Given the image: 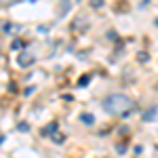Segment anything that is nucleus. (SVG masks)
I'll list each match as a JSON object with an SVG mask.
<instances>
[{
    "label": "nucleus",
    "mask_w": 158,
    "mask_h": 158,
    "mask_svg": "<svg viewBox=\"0 0 158 158\" xmlns=\"http://www.w3.org/2000/svg\"><path fill=\"white\" fill-rule=\"evenodd\" d=\"M103 108L110 114H116V116H124L129 110L133 108V101L131 97H127L124 93H112L103 99Z\"/></svg>",
    "instance_id": "1"
},
{
    "label": "nucleus",
    "mask_w": 158,
    "mask_h": 158,
    "mask_svg": "<svg viewBox=\"0 0 158 158\" xmlns=\"http://www.w3.org/2000/svg\"><path fill=\"white\" fill-rule=\"evenodd\" d=\"M89 2H91V6H93V9H99V6L103 4V0H89Z\"/></svg>",
    "instance_id": "4"
},
{
    "label": "nucleus",
    "mask_w": 158,
    "mask_h": 158,
    "mask_svg": "<svg viewBox=\"0 0 158 158\" xmlns=\"http://www.w3.org/2000/svg\"><path fill=\"white\" fill-rule=\"evenodd\" d=\"M80 120L85 122V124H93V122H95V118H93L91 114H82V118H80Z\"/></svg>",
    "instance_id": "3"
},
{
    "label": "nucleus",
    "mask_w": 158,
    "mask_h": 158,
    "mask_svg": "<svg viewBox=\"0 0 158 158\" xmlns=\"http://www.w3.org/2000/svg\"><path fill=\"white\" fill-rule=\"evenodd\" d=\"M15 2H21V0H0L2 6H9V4H15Z\"/></svg>",
    "instance_id": "5"
},
{
    "label": "nucleus",
    "mask_w": 158,
    "mask_h": 158,
    "mask_svg": "<svg viewBox=\"0 0 158 158\" xmlns=\"http://www.w3.org/2000/svg\"><path fill=\"white\" fill-rule=\"evenodd\" d=\"M13 49H15V51L21 49V40H15V42H13Z\"/></svg>",
    "instance_id": "7"
},
{
    "label": "nucleus",
    "mask_w": 158,
    "mask_h": 158,
    "mask_svg": "<svg viewBox=\"0 0 158 158\" xmlns=\"http://www.w3.org/2000/svg\"><path fill=\"white\" fill-rule=\"evenodd\" d=\"M86 82H89V76H82V78H80V80H78V85H80V86H85Z\"/></svg>",
    "instance_id": "6"
},
{
    "label": "nucleus",
    "mask_w": 158,
    "mask_h": 158,
    "mask_svg": "<svg viewBox=\"0 0 158 158\" xmlns=\"http://www.w3.org/2000/svg\"><path fill=\"white\" fill-rule=\"evenodd\" d=\"M17 63L21 65V68H30L32 63H34V55L32 53H19V57H17Z\"/></svg>",
    "instance_id": "2"
}]
</instances>
